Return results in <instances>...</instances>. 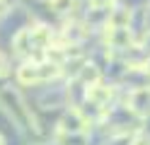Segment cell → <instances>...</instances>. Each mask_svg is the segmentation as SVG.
<instances>
[{
    "mask_svg": "<svg viewBox=\"0 0 150 145\" xmlns=\"http://www.w3.org/2000/svg\"><path fill=\"white\" fill-rule=\"evenodd\" d=\"M61 75V65H56L51 61H27L20 70H17V80L22 85H36V82H46Z\"/></svg>",
    "mask_w": 150,
    "mask_h": 145,
    "instance_id": "cell-1",
    "label": "cell"
},
{
    "mask_svg": "<svg viewBox=\"0 0 150 145\" xmlns=\"http://www.w3.org/2000/svg\"><path fill=\"white\" fill-rule=\"evenodd\" d=\"M78 80H80L82 85H87V87H92V85H97V82H102V73H99V68H97L95 63H82V68H80V73H78Z\"/></svg>",
    "mask_w": 150,
    "mask_h": 145,
    "instance_id": "cell-8",
    "label": "cell"
},
{
    "mask_svg": "<svg viewBox=\"0 0 150 145\" xmlns=\"http://www.w3.org/2000/svg\"><path fill=\"white\" fill-rule=\"evenodd\" d=\"M145 73H148V77H150V58L145 61Z\"/></svg>",
    "mask_w": 150,
    "mask_h": 145,
    "instance_id": "cell-12",
    "label": "cell"
},
{
    "mask_svg": "<svg viewBox=\"0 0 150 145\" xmlns=\"http://www.w3.org/2000/svg\"><path fill=\"white\" fill-rule=\"evenodd\" d=\"M128 104H131V109L138 111V114H150V90L148 87L133 90L131 97H128Z\"/></svg>",
    "mask_w": 150,
    "mask_h": 145,
    "instance_id": "cell-3",
    "label": "cell"
},
{
    "mask_svg": "<svg viewBox=\"0 0 150 145\" xmlns=\"http://www.w3.org/2000/svg\"><path fill=\"white\" fill-rule=\"evenodd\" d=\"M107 29H109V32H107L109 48H119V51L131 48V32H128V27L126 29H111V27H107Z\"/></svg>",
    "mask_w": 150,
    "mask_h": 145,
    "instance_id": "cell-4",
    "label": "cell"
},
{
    "mask_svg": "<svg viewBox=\"0 0 150 145\" xmlns=\"http://www.w3.org/2000/svg\"><path fill=\"white\" fill-rule=\"evenodd\" d=\"M109 99H111V87L109 85L97 82V85L87 87V102L97 104V106H104V104H109Z\"/></svg>",
    "mask_w": 150,
    "mask_h": 145,
    "instance_id": "cell-5",
    "label": "cell"
},
{
    "mask_svg": "<svg viewBox=\"0 0 150 145\" xmlns=\"http://www.w3.org/2000/svg\"><path fill=\"white\" fill-rule=\"evenodd\" d=\"M12 46H15V51L20 53V56H32V51H34V41H32V27H27V29H22V32H17V36H15Z\"/></svg>",
    "mask_w": 150,
    "mask_h": 145,
    "instance_id": "cell-6",
    "label": "cell"
},
{
    "mask_svg": "<svg viewBox=\"0 0 150 145\" xmlns=\"http://www.w3.org/2000/svg\"><path fill=\"white\" fill-rule=\"evenodd\" d=\"M73 3L75 0H49V5L56 15H65V12H70L73 10Z\"/></svg>",
    "mask_w": 150,
    "mask_h": 145,
    "instance_id": "cell-9",
    "label": "cell"
},
{
    "mask_svg": "<svg viewBox=\"0 0 150 145\" xmlns=\"http://www.w3.org/2000/svg\"><path fill=\"white\" fill-rule=\"evenodd\" d=\"M0 145H3V138H0Z\"/></svg>",
    "mask_w": 150,
    "mask_h": 145,
    "instance_id": "cell-14",
    "label": "cell"
},
{
    "mask_svg": "<svg viewBox=\"0 0 150 145\" xmlns=\"http://www.w3.org/2000/svg\"><path fill=\"white\" fill-rule=\"evenodd\" d=\"M128 22H131V10L128 7H116L107 17V27H111V29H126Z\"/></svg>",
    "mask_w": 150,
    "mask_h": 145,
    "instance_id": "cell-7",
    "label": "cell"
},
{
    "mask_svg": "<svg viewBox=\"0 0 150 145\" xmlns=\"http://www.w3.org/2000/svg\"><path fill=\"white\" fill-rule=\"evenodd\" d=\"M114 0H90V5L95 7V10H104V7H109Z\"/></svg>",
    "mask_w": 150,
    "mask_h": 145,
    "instance_id": "cell-10",
    "label": "cell"
},
{
    "mask_svg": "<svg viewBox=\"0 0 150 145\" xmlns=\"http://www.w3.org/2000/svg\"><path fill=\"white\" fill-rule=\"evenodd\" d=\"M145 22H148V27H150V10L145 12Z\"/></svg>",
    "mask_w": 150,
    "mask_h": 145,
    "instance_id": "cell-13",
    "label": "cell"
},
{
    "mask_svg": "<svg viewBox=\"0 0 150 145\" xmlns=\"http://www.w3.org/2000/svg\"><path fill=\"white\" fill-rule=\"evenodd\" d=\"M3 73H5V58L0 56V75H3Z\"/></svg>",
    "mask_w": 150,
    "mask_h": 145,
    "instance_id": "cell-11",
    "label": "cell"
},
{
    "mask_svg": "<svg viewBox=\"0 0 150 145\" xmlns=\"http://www.w3.org/2000/svg\"><path fill=\"white\" fill-rule=\"evenodd\" d=\"M85 128H87V119L82 116V111L70 109V111L63 114V119H61V131H63V133L82 135V133H85Z\"/></svg>",
    "mask_w": 150,
    "mask_h": 145,
    "instance_id": "cell-2",
    "label": "cell"
}]
</instances>
